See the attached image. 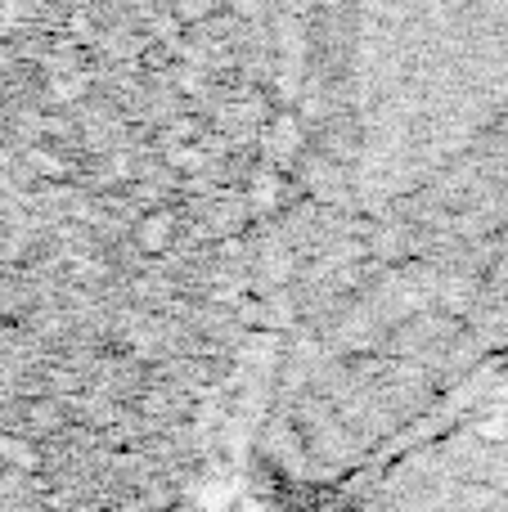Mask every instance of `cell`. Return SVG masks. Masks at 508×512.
Segmentation results:
<instances>
[{
	"instance_id": "cell-1",
	"label": "cell",
	"mask_w": 508,
	"mask_h": 512,
	"mask_svg": "<svg viewBox=\"0 0 508 512\" xmlns=\"http://www.w3.org/2000/svg\"><path fill=\"white\" fill-rule=\"evenodd\" d=\"M351 171L374 198L446 176L508 108V0H351Z\"/></svg>"
}]
</instances>
